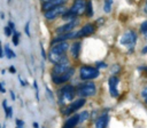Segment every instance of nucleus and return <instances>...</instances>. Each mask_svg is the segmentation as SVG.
Returning a JSON list of instances; mask_svg holds the SVG:
<instances>
[{
    "instance_id": "f257e3e1",
    "label": "nucleus",
    "mask_w": 147,
    "mask_h": 128,
    "mask_svg": "<svg viewBox=\"0 0 147 128\" xmlns=\"http://www.w3.org/2000/svg\"><path fill=\"white\" fill-rule=\"evenodd\" d=\"M75 95H76V89L72 86L67 85V86L62 87L59 90V103L61 105H63L65 103H69L74 99Z\"/></svg>"
},
{
    "instance_id": "f03ea898",
    "label": "nucleus",
    "mask_w": 147,
    "mask_h": 128,
    "mask_svg": "<svg viewBox=\"0 0 147 128\" xmlns=\"http://www.w3.org/2000/svg\"><path fill=\"white\" fill-rule=\"evenodd\" d=\"M96 93V86L94 82H85L82 83L77 87L76 94L79 95L80 97H88V96H93Z\"/></svg>"
},
{
    "instance_id": "7ed1b4c3",
    "label": "nucleus",
    "mask_w": 147,
    "mask_h": 128,
    "mask_svg": "<svg viewBox=\"0 0 147 128\" xmlns=\"http://www.w3.org/2000/svg\"><path fill=\"white\" fill-rule=\"evenodd\" d=\"M100 74L99 70L96 67H92V66H82L79 69V75H80V79L83 80H92V79H95L98 78Z\"/></svg>"
},
{
    "instance_id": "20e7f679",
    "label": "nucleus",
    "mask_w": 147,
    "mask_h": 128,
    "mask_svg": "<svg viewBox=\"0 0 147 128\" xmlns=\"http://www.w3.org/2000/svg\"><path fill=\"white\" fill-rule=\"evenodd\" d=\"M136 41H137V34H136V32L132 31V30L126 31V32L122 35L121 40H119V42H121L123 46L127 47V48H133L134 45H136Z\"/></svg>"
},
{
    "instance_id": "39448f33",
    "label": "nucleus",
    "mask_w": 147,
    "mask_h": 128,
    "mask_svg": "<svg viewBox=\"0 0 147 128\" xmlns=\"http://www.w3.org/2000/svg\"><path fill=\"white\" fill-rule=\"evenodd\" d=\"M85 103H86V101H85V98H83V97H80V98H78V99H76V101H74V102H71V103L63 110V114H64V115H69V114L74 113L75 111L79 110Z\"/></svg>"
},
{
    "instance_id": "423d86ee",
    "label": "nucleus",
    "mask_w": 147,
    "mask_h": 128,
    "mask_svg": "<svg viewBox=\"0 0 147 128\" xmlns=\"http://www.w3.org/2000/svg\"><path fill=\"white\" fill-rule=\"evenodd\" d=\"M75 73V69L74 67H69L64 73L60 74V75H55V77H52V80L55 85H61V83H64L67 82Z\"/></svg>"
},
{
    "instance_id": "0eeeda50",
    "label": "nucleus",
    "mask_w": 147,
    "mask_h": 128,
    "mask_svg": "<svg viewBox=\"0 0 147 128\" xmlns=\"http://www.w3.org/2000/svg\"><path fill=\"white\" fill-rule=\"evenodd\" d=\"M85 7H86V1L85 0H75L74 5L69 9V11L77 17V16L82 15L85 11Z\"/></svg>"
},
{
    "instance_id": "6e6552de",
    "label": "nucleus",
    "mask_w": 147,
    "mask_h": 128,
    "mask_svg": "<svg viewBox=\"0 0 147 128\" xmlns=\"http://www.w3.org/2000/svg\"><path fill=\"white\" fill-rule=\"evenodd\" d=\"M64 11H65L64 6H57V7H54L49 10H47V11H44V16L46 19H54V18L59 17L60 15H62Z\"/></svg>"
},
{
    "instance_id": "1a4fd4ad",
    "label": "nucleus",
    "mask_w": 147,
    "mask_h": 128,
    "mask_svg": "<svg viewBox=\"0 0 147 128\" xmlns=\"http://www.w3.org/2000/svg\"><path fill=\"white\" fill-rule=\"evenodd\" d=\"M118 78L116 75H111L108 79V86H109V93L113 97H117L118 96V90H117V86H118Z\"/></svg>"
},
{
    "instance_id": "9d476101",
    "label": "nucleus",
    "mask_w": 147,
    "mask_h": 128,
    "mask_svg": "<svg viewBox=\"0 0 147 128\" xmlns=\"http://www.w3.org/2000/svg\"><path fill=\"white\" fill-rule=\"evenodd\" d=\"M69 49V45L67 41H62V42H57L52 45L49 51L51 53H55V54H65V51Z\"/></svg>"
},
{
    "instance_id": "9b49d317",
    "label": "nucleus",
    "mask_w": 147,
    "mask_h": 128,
    "mask_svg": "<svg viewBox=\"0 0 147 128\" xmlns=\"http://www.w3.org/2000/svg\"><path fill=\"white\" fill-rule=\"evenodd\" d=\"M48 59L54 64H60V63H64V62H68V57L65 56V54H55V53H48Z\"/></svg>"
},
{
    "instance_id": "f8f14e48",
    "label": "nucleus",
    "mask_w": 147,
    "mask_h": 128,
    "mask_svg": "<svg viewBox=\"0 0 147 128\" xmlns=\"http://www.w3.org/2000/svg\"><path fill=\"white\" fill-rule=\"evenodd\" d=\"M94 30H95V27H94V25L93 24H86L85 26H83L79 31H77L76 32V35H75V38H83V37H87V35H90V34H92L93 32H94Z\"/></svg>"
},
{
    "instance_id": "ddd939ff",
    "label": "nucleus",
    "mask_w": 147,
    "mask_h": 128,
    "mask_svg": "<svg viewBox=\"0 0 147 128\" xmlns=\"http://www.w3.org/2000/svg\"><path fill=\"white\" fill-rule=\"evenodd\" d=\"M77 24H78V21L74 19V21H71V22H69V23H67V24H64V25L59 26V27L55 30V32H56V34H63V33L71 32V30H72Z\"/></svg>"
},
{
    "instance_id": "4468645a",
    "label": "nucleus",
    "mask_w": 147,
    "mask_h": 128,
    "mask_svg": "<svg viewBox=\"0 0 147 128\" xmlns=\"http://www.w3.org/2000/svg\"><path fill=\"white\" fill-rule=\"evenodd\" d=\"M69 64H70V63H69V61H68V62H64V63H60V64L54 65V67L52 69V77L60 75V74L64 73V72L70 67Z\"/></svg>"
},
{
    "instance_id": "2eb2a0df",
    "label": "nucleus",
    "mask_w": 147,
    "mask_h": 128,
    "mask_svg": "<svg viewBox=\"0 0 147 128\" xmlns=\"http://www.w3.org/2000/svg\"><path fill=\"white\" fill-rule=\"evenodd\" d=\"M67 0H51V1H47V2H42V6H41V9L44 11H47L54 7H57V6H63V3H65Z\"/></svg>"
},
{
    "instance_id": "dca6fc26",
    "label": "nucleus",
    "mask_w": 147,
    "mask_h": 128,
    "mask_svg": "<svg viewBox=\"0 0 147 128\" xmlns=\"http://www.w3.org/2000/svg\"><path fill=\"white\" fill-rule=\"evenodd\" d=\"M108 121H109V115L107 113L100 115L95 121V128H107Z\"/></svg>"
},
{
    "instance_id": "f3484780",
    "label": "nucleus",
    "mask_w": 147,
    "mask_h": 128,
    "mask_svg": "<svg viewBox=\"0 0 147 128\" xmlns=\"http://www.w3.org/2000/svg\"><path fill=\"white\" fill-rule=\"evenodd\" d=\"M77 123H78V115H71L65 120L62 128H75Z\"/></svg>"
},
{
    "instance_id": "a211bd4d",
    "label": "nucleus",
    "mask_w": 147,
    "mask_h": 128,
    "mask_svg": "<svg viewBox=\"0 0 147 128\" xmlns=\"http://www.w3.org/2000/svg\"><path fill=\"white\" fill-rule=\"evenodd\" d=\"M79 51H80V42L76 41L71 45V55L74 58H78L79 56Z\"/></svg>"
},
{
    "instance_id": "6ab92c4d",
    "label": "nucleus",
    "mask_w": 147,
    "mask_h": 128,
    "mask_svg": "<svg viewBox=\"0 0 147 128\" xmlns=\"http://www.w3.org/2000/svg\"><path fill=\"white\" fill-rule=\"evenodd\" d=\"M2 49H3V55H5L8 59H11V58H15V57H16V54L14 53V50L10 49L9 45H5V47H3Z\"/></svg>"
},
{
    "instance_id": "aec40b11",
    "label": "nucleus",
    "mask_w": 147,
    "mask_h": 128,
    "mask_svg": "<svg viewBox=\"0 0 147 128\" xmlns=\"http://www.w3.org/2000/svg\"><path fill=\"white\" fill-rule=\"evenodd\" d=\"M13 37H11V41H13V43H14V46H18V43H20V37H21V33L20 32H17V31H15V32H13V34H11Z\"/></svg>"
},
{
    "instance_id": "412c9836",
    "label": "nucleus",
    "mask_w": 147,
    "mask_h": 128,
    "mask_svg": "<svg viewBox=\"0 0 147 128\" xmlns=\"http://www.w3.org/2000/svg\"><path fill=\"white\" fill-rule=\"evenodd\" d=\"M85 11H86V15H87L88 17H91V16L93 15V6H92V1H87V2H86Z\"/></svg>"
},
{
    "instance_id": "4be33fe9",
    "label": "nucleus",
    "mask_w": 147,
    "mask_h": 128,
    "mask_svg": "<svg viewBox=\"0 0 147 128\" xmlns=\"http://www.w3.org/2000/svg\"><path fill=\"white\" fill-rule=\"evenodd\" d=\"M88 112L87 111H83L80 114H78V122H83V121H85V120H87L88 119Z\"/></svg>"
},
{
    "instance_id": "5701e85b",
    "label": "nucleus",
    "mask_w": 147,
    "mask_h": 128,
    "mask_svg": "<svg viewBox=\"0 0 147 128\" xmlns=\"http://www.w3.org/2000/svg\"><path fill=\"white\" fill-rule=\"evenodd\" d=\"M111 5H113V0H105L103 9H105L106 13H110V10H111Z\"/></svg>"
},
{
    "instance_id": "b1692460",
    "label": "nucleus",
    "mask_w": 147,
    "mask_h": 128,
    "mask_svg": "<svg viewBox=\"0 0 147 128\" xmlns=\"http://www.w3.org/2000/svg\"><path fill=\"white\" fill-rule=\"evenodd\" d=\"M13 111H14V110H13V107L8 105L7 110L5 111V117H6L7 119H11V118H13Z\"/></svg>"
},
{
    "instance_id": "393cba45",
    "label": "nucleus",
    "mask_w": 147,
    "mask_h": 128,
    "mask_svg": "<svg viewBox=\"0 0 147 128\" xmlns=\"http://www.w3.org/2000/svg\"><path fill=\"white\" fill-rule=\"evenodd\" d=\"M3 33H5V35L6 37H11V34H13V31L9 29V26L7 25V26H5L3 27Z\"/></svg>"
},
{
    "instance_id": "a878e982",
    "label": "nucleus",
    "mask_w": 147,
    "mask_h": 128,
    "mask_svg": "<svg viewBox=\"0 0 147 128\" xmlns=\"http://www.w3.org/2000/svg\"><path fill=\"white\" fill-rule=\"evenodd\" d=\"M24 32L26 33V35L28 37H30L31 34H30V21H28L26 23H25V26H24Z\"/></svg>"
},
{
    "instance_id": "bb28decb",
    "label": "nucleus",
    "mask_w": 147,
    "mask_h": 128,
    "mask_svg": "<svg viewBox=\"0 0 147 128\" xmlns=\"http://www.w3.org/2000/svg\"><path fill=\"white\" fill-rule=\"evenodd\" d=\"M140 31H141L142 33H146V32H147V21H145V22L141 23V25H140Z\"/></svg>"
},
{
    "instance_id": "cd10ccee",
    "label": "nucleus",
    "mask_w": 147,
    "mask_h": 128,
    "mask_svg": "<svg viewBox=\"0 0 147 128\" xmlns=\"http://www.w3.org/2000/svg\"><path fill=\"white\" fill-rule=\"evenodd\" d=\"M33 87H34V90H36V97H37V101H39V89H38L37 81H33Z\"/></svg>"
},
{
    "instance_id": "c85d7f7f",
    "label": "nucleus",
    "mask_w": 147,
    "mask_h": 128,
    "mask_svg": "<svg viewBox=\"0 0 147 128\" xmlns=\"http://www.w3.org/2000/svg\"><path fill=\"white\" fill-rule=\"evenodd\" d=\"M141 96L144 97V99H145V103L147 104V87H146L145 89H142V91H141Z\"/></svg>"
},
{
    "instance_id": "c756f323",
    "label": "nucleus",
    "mask_w": 147,
    "mask_h": 128,
    "mask_svg": "<svg viewBox=\"0 0 147 128\" xmlns=\"http://www.w3.org/2000/svg\"><path fill=\"white\" fill-rule=\"evenodd\" d=\"M15 123H16V126H18V127H24V121L21 120V119H15Z\"/></svg>"
},
{
    "instance_id": "7c9ffc66",
    "label": "nucleus",
    "mask_w": 147,
    "mask_h": 128,
    "mask_svg": "<svg viewBox=\"0 0 147 128\" xmlns=\"http://www.w3.org/2000/svg\"><path fill=\"white\" fill-rule=\"evenodd\" d=\"M8 26H9V29H10L13 32H15V31H16V30H15V23H14V22L9 21V22H8Z\"/></svg>"
},
{
    "instance_id": "2f4dec72",
    "label": "nucleus",
    "mask_w": 147,
    "mask_h": 128,
    "mask_svg": "<svg viewBox=\"0 0 147 128\" xmlns=\"http://www.w3.org/2000/svg\"><path fill=\"white\" fill-rule=\"evenodd\" d=\"M0 93H2V94H5V93H6L5 82H2V81H0Z\"/></svg>"
},
{
    "instance_id": "473e14b6",
    "label": "nucleus",
    "mask_w": 147,
    "mask_h": 128,
    "mask_svg": "<svg viewBox=\"0 0 147 128\" xmlns=\"http://www.w3.org/2000/svg\"><path fill=\"white\" fill-rule=\"evenodd\" d=\"M8 71H9V73H11V74H15V73H16V69H15L14 65H10V66L8 67Z\"/></svg>"
},
{
    "instance_id": "72a5a7b5",
    "label": "nucleus",
    "mask_w": 147,
    "mask_h": 128,
    "mask_svg": "<svg viewBox=\"0 0 147 128\" xmlns=\"http://www.w3.org/2000/svg\"><path fill=\"white\" fill-rule=\"evenodd\" d=\"M18 79H20V81H21V86H22V87H25V86L28 85V82H26L25 80H23L21 75H18Z\"/></svg>"
},
{
    "instance_id": "f704fd0d",
    "label": "nucleus",
    "mask_w": 147,
    "mask_h": 128,
    "mask_svg": "<svg viewBox=\"0 0 147 128\" xmlns=\"http://www.w3.org/2000/svg\"><path fill=\"white\" fill-rule=\"evenodd\" d=\"M2 107H3V111L7 110V107H8V101L7 99H3L2 101Z\"/></svg>"
},
{
    "instance_id": "c9c22d12",
    "label": "nucleus",
    "mask_w": 147,
    "mask_h": 128,
    "mask_svg": "<svg viewBox=\"0 0 147 128\" xmlns=\"http://www.w3.org/2000/svg\"><path fill=\"white\" fill-rule=\"evenodd\" d=\"M9 95H10L11 101H15V99H16V95H15V93H14L13 90H9Z\"/></svg>"
},
{
    "instance_id": "e433bc0d",
    "label": "nucleus",
    "mask_w": 147,
    "mask_h": 128,
    "mask_svg": "<svg viewBox=\"0 0 147 128\" xmlns=\"http://www.w3.org/2000/svg\"><path fill=\"white\" fill-rule=\"evenodd\" d=\"M96 66H98V67H107V65H106L103 62H98V63H96Z\"/></svg>"
},
{
    "instance_id": "4c0bfd02",
    "label": "nucleus",
    "mask_w": 147,
    "mask_h": 128,
    "mask_svg": "<svg viewBox=\"0 0 147 128\" xmlns=\"http://www.w3.org/2000/svg\"><path fill=\"white\" fill-rule=\"evenodd\" d=\"M40 50H41V55H42V57H44V58H46V55H45V50H44V47H42V46L40 47Z\"/></svg>"
},
{
    "instance_id": "58836bf2",
    "label": "nucleus",
    "mask_w": 147,
    "mask_h": 128,
    "mask_svg": "<svg viewBox=\"0 0 147 128\" xmlns=\"http://www.w3.org/2000/svg\"><path fill=\"white\" fill-rule=\"evenodd\" d=\"M2 57H3V49H2V47L0 45V58H2Z\"/></svg>"
},
{
    "instance_id": "ea45409f",
    "label": "nucleus",
    "mask_w": 147,
    "mask_h": 128,
    "mask_svg": "<svg viewBox=\"0 0 147 128\" xmlns=\"http://www.w3.org/2000/svg\"><path fill=\"white\" fill-rule=\"evenodd\" d=\"M33 128H39V125H38V122H33Z\"/></svg>"
},
{
    "instance_id": "a19ab883",
    "label": "nucleus",
    "mask_w": 147,
    "mask_h": 128,
    "mask_svg": "<svg viewBox=\"0 0 147 128\" xmlns=\"http://www.w3.org/2000/svg\"><path fill=\"white\" fill-rule=\"evenodd\" d=\"M0 17H1V19H5V14H3L2 11L0 13Z\"/></svg>"
},
{
    "instance_id": "79ce46f5",
    "label": "nucleus",
    "mask_w": 147,
    "mask_h": 128,
    "mask_svg": "<svg viewBox=\"0 0 147 128\" xmlns=\"http://www.w3.org/2000/svg\"><path fill=\"white\" fill-rule=\"evenodd\" d=\"M141 51H142L144 54H146V53H147V46H146L145 48H142V50H141Z\"/></svg>"
},
{
    "instance_id": "37998d69",
    "label": "nucleus",
    "mask_w": 147,
    "mask_h": 128,
    "mask_svg": "<svg viewBox=\"0 0 147 128\" xmlns=\"http://www.w3.org/2000/svg\"><path fill=\"white\" fill-rule=\"evenodd\" d=\"M5 73H6V70H5V69H3V70H1V74H5Z\"/></svg>"
},
{
    "instance_id": "c03bdc74",
    "label": "nucleus",
    "mask_w": 147,
    "mask_h": 128,
    "mask_svg": "<svg viewBox=\"0 0 147 128\" xmlns=\"http://www.w3.org/2000/svg\"><path fill=\"white\" fill-rule=\"evenodd\" d=\"M145 13H147V3H146V6H145Z\"/></svg>"
},
{
    "instance_id": "a18cd8bd",
    "label": "nucleus",
    "mask_w": 147,
    "mask_h": 128,
    "mask_svg": "<svg viewBox=\"0 0 147 128\" xmlns=\"http://www.w3.org/2000/svg\"><path fill=\"white\" fill-rule=\"evenodd\" d=\"M42 2H47V1H51V0H41Z\"/></svg>"
},
{
    "instance_id": "49530a36",
    "label": "nucleus",
    "mask_w": 147,
    "mask_h": 128,
    "mask_svg": "<svg viewBox=\"0 0 147 128\" xmlns=\"http://www.w3.org/2000/svg\"><path fill=\"white\" fill-rule=\"evenodd\" d=\"M1 128H6V125H3V126H1Z\"/></svg>"
},
{
    "instance_id": "de8ad7c7",
    "label": "nucleus",
    "mask_w": 147,
    "mask_h": 128,
    "mask_svg": "<svg viewBox=\"0 0 147 128\" xmlns=\"http://www.w3.org/2000/svg\"><path fill=\"white\" fill-rule=\"evenodd\" d=\"M16 128H24V127H18V126H16Z\"/></svg>"
},
{
    "instance_id": "09e8293b",
    "label": "nucleus",
    "mask_w": 147,
    "mask_h": 128,
    "mask_svg": "<svg viewBox=\"0 0 147 128\" xmlns=\"http://www.w3.org/2000/svg\"><path fill=\"white\" fill-rule=\"evenodd\" d=\"M145 35H146V38H147V32H146V33H145Z\"/></svg>"
},
{
    "instance_id": "8fccbe9b",
    "label": "nucleus",
    "mask_w": 147,
    "mask_h": 128,
    "mask_svg": "<svg viewBox=\"0 0 147 128\" xmlns=\"http://www.w3.org/2000/svg\"><path fill=\"white\" fill-rule=\"evenodd\" d=\"M0 45H1V41H0Z\"/></svg>"
},
{
    "instance_id": "3c124183",
    "label": "nucleus",
    "mask_w": 147,
    "mask_h": 128,
    "mask_svg": "<svg viewBox=\"0 0 147 128\" xmlns=\"http://www.w3.org/2000/svg\"><path fill=\"white\" fill-rule=\"evenodd\" d=\"M0 128H1V125H0Z\"/></svg>"
},
{
    "instance_id": "603ef678",
    "label": "nucleus",
    "mask_w": 147,
    "mask_h": 128,
    "mask_svg": "<svg viewBox=\"0 0 147 128\" xmlns=\"http://www.w3.org/2000/svg\"><path fill=\"white\" fill-rule=\"evenodd\" d=\"M8 1H10V0H8Z\"/></svg>"
},
{
    "instance_id": "864d4df0",
    "label": "nucleus",
    "mask_w": 147,
    "mask_h": 128,
    "mask_svg": "<svg viewBox=\"0 0 147 128\" xmlns=\"http://www.w3.org/2000/svg\"><path fill=\"white\" fill-rule=\"evenodd\" d=\"M42 128H45V127H42Z\"/></svg>"
}]
</instances>
